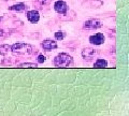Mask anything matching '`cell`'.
Returning <instances> with one entry per match:
<instances>
[{
    "instance_id": "52a82bcc",
    "label": "cell",
    "mask_w": 129,
    "mask_h": 116,
    "mask_svg": "<svg viewBox=\"0 0 129 116\" xmlns=\"http://www.w3.org/2000/svg\"><path fill=\"white\" fill-rule=\"evenodd\" d=\"M81 54H82V57L84 60L86 61H90L92 58H94V56L96 54V51L94 49H91V47H84L81 52Z\"/></svg>"
},
{
    "instance_id": "6da1fadb",
    "label": "cell",
    "mask_w": 129,
    "mask_h": 116,
    "mask_svg": "<svg viewBox=\"0 0 129 116\" xmlns=\"http://www.w3.org/2000/svg\"><path fill=\"white\" fill-rule=\"evenodd\" d=\"M11 52L13 55L16 56H30L32 54L37 53V50L32 45L28 44V43H15V44L11 45Z\"/></svg>"
},
{
    "instance_id": "5bb4252c",
    "label": "cell",
    "mask_w": 129,
    "mask_h": 116,
    "mask_svg": "<svg viewBox=\"0 0 129 116\" xmlns=\"http://www.w3.org/2000/svg\"><path fill=\"white\" fill-rule=\"evenodd\" d=\"M64 37H66V32H63V31H61V30L55 32V39L58 40V41H61V40H63Z\"/></svg>"
},
{
    "instance_id": "5b68a950",
    "label": "cell",
    "mask_w": 129,
    "mask_h": 116,
    "mask_svg": "<svg viewBox=\"0 0 129 116\" xmlns=\"http://www.w3.org/2000/svg\"><path fill=\"white\" fill-rule=\"evenodd\" d=\"M54 10L57 12L58 14H61L64 15L68 12V5L62 0H57L55 3H54Z\"/></svg>"
},
{
    "instance_id": "9c48e42d",
    "label": "cell",
    "mask_w": 129,
    "mask_h": 116,
    "mask_svg": "<svg viewBox=\"0 0 129 116\" xmlns=\"http://www.w3.org/2000/svg\"><path fill=\"white\" fill-rule=\"evenodd\" d=\"M52 3V0H36L34 2V6L36 9L38 10H43L44 7H46Z\"/></svg>"
},
{
    "instance_id": "ba28073f",
    "label": "cell",
    "mask_w": 129,
    "mask_h": 116,
    "mask_svg": "<svg viewBox=\"0 0 129 116\" xmlns=\"http://www.w3.org/2000/svg\"><path fill=\"white\" fill-rule=\"evenodd\" d=\"M26 16L27 19L29 21L30 23L35 24V23H38L39 19H40V14L37 10H30V11H27L26 13Z\"/></svg>"
},
{
    "instance_id": "4fadbf2b",
    "label": "cell",
    "mask_w": 129,
    "mask_h": 116,
    "mask_svg": "<svg viewBox=\"0 0 129 116\" xmlns=\"http://www.w3.org/2000/svg\"><path fill=\"white\" fill-rule=\"evenodd\" d=\"M17 62H18V60L16 58H14V57H9V58H6L5 60H2L1 61V63L2 65H17Z\"/></svg>"
},
{
    "instance_id": "ac0fdd59",
    "label": "cell",
    "mask_w": 129,
    "mask_h": 116,
    "mask_svg": "<svg viewBox=\"0 0 129 116\" xmlns=\"http://www.w3.org/2000/svg\"><path fill=\"white\" fill-rule=\"evenodd\" d=\"M3 1H8V0H3Z\"/></svg>"
},
{
    "instance_id": "8992f818",
    "label": "cell",
    "mask_w": 129,
    "mask_h": 116,
    "mask_svg": "<svg viewBox=\"0 0 129 116\" xmlns=\"http://www.w3.org/2000/svg\"><path fill=\"white\" fill-rule=\"evenodd\" d=\"M104 41H106V37H104L103 33H95L89 37V42L91 43L92 45H101L104 43Z\"/></svg>"
},
{
    "instance_id": "9a60e30c",
    "label": "cell",
    "mask_w": 129,
    "mask_h": 116,
    "mask_svg": "<svg viewBox=\"0 0 129 116\" xmlns=\"http://www.w3.org/2000/svg\"><path fill=\"white\" fill-rule=\"evenodd\" d=\"M37 63H34V62H24L18 65V68H37Z\"/></svg>"
},
{
    "instance_id": "7a4b0ae2",
    "label": "cell",
    "mask_w": 129,
    "mask_h": 116,
    "mask_svg": "<svg viewBox=\"0 0 129 116\" xmlns=\"http://www.w3.org/2000/svg\"><path fill=\"white\" fill-rule=\"evenodd\" d=\"M53 63L57 68H70L73 66V58L67 53H60L54 58Z\"/></svg>"
},
{
    "instance_id": "30bf717a",
    "label": "cell",
    "mask_w": 129,
    "mask_h": 116,
    "mask_svg": "<svg viewBox=\"0 0 129 116\" xmlns=\"http://www.w3.org/2000/svg\"><path fill=\"white\" fill-rule=\"evenodd\" d=\"M27 9V6L25 5L24 2H19V3H16V5H13L9 7V10L10 11H16V12H23Z\"/></svg>"
},
{
    "instance_id": "3957f363",
    "label": "cell",
    "mask_w": 129,
    "mask_h": 116,
    "mask_svg": "<svg viewBox=\"0 0 129 116\" xmlns=\"http://www.w3.org/2000/svg\"><path fill=\"white\" fill-rule=\"evenodd\" d=\"M102 27V24L99 19H88L84 23L83 28L87 30H95V29H99Z\"/></svg>"
},
{
    "instance_id": "2e32d148",
    "label": "cell",
    "mask_w": 129,
    "mask_h": 116,
    "mask_svg": "<svg viewBox=\"0 0 129 116\" xmlns=\"http://www.w3.org/2000/svg\"><path fill=\"white\" fill-rule=\"evenodd\" d=\"M45 59H46L45 56L41 54V55H39L38 57H37V62H38V63H43L44 61H45Z\"/></svg>"
},
{
    "instance_id": "7c38bea8",
    "label": "cell",
    "mask_w": 129,
    "mask_h": 116,
    "mask_svg": "<svg viewBox=\"0 0 129 116\" xmlns=\"http://www.w3.org/2000/svg\"><path fill=\"white\" fill-rule=\"evenodd\" d=\"M108 67V61L104 59H97L94 63V68H107Z\"/></svg>"
},
{
    "instance_id": "277c9868",
    "label": "cell",
    "mask_w": 129,
    "mask_h": 116,
    "mask_svg": "<svg viewBox=\"0 0 129 116\" xmlns=\"http://www.w3.org/2000/svg\"><path fill=\"white\" fill-rule=\"evenodd\" d=\"M41 46H42L43 51L51 52V51L57 49V43H56V41H54V40H52V39H45L41 42Z\"/></svg>"
},
{
    "instance_id": "e0dca14e",
    "label": "cell",
    "mask_w": 129,
    "mask_h": 116,
    "mask_svg": "<svg viewBox=\"0 0 129 116\" xmlns=\"http://www.w3.org/2000/svg\"><path fill=\"white\" fill-rule=\"evenodd\" d=\"M7 35H8V33L6 32L5 30L0 29V38H5V37H7Z\"/></svg>"
},
{
    "instance_id": "8fae6325",
    "label": "cell",
    "mask_w": 129,
    "mask_h": 116,
    "mask_svg": "<svg viewBox=\"0 0 129 116\" xmlns=\"http://www.w3.org/2000/svg\"><path fill=\"white\" fill-rule=\"evenodd\" d=\"M11 52V45L9 44H1L0 45V55L1 56H7Z\"/></svg>"
}]
</instances>
